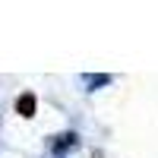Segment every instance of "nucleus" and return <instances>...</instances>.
Returning a JSON list of instances; mask_svg holds the SVG:
<instances>
[{
  "mask_svg": "<svg viewBox=\"0 0 158 158\" xmlns=\"http://www.w3.org/2000/svg\"><path fill=\"white\" fill-rule=\"evenodd\" d=\"M35 95H32V92H25V95H19V101H16V111L22 114V117H32L35 114Z\"/></svg>",
  "mask_w": 158,
  "mask_h": 158,
  "instance_id": "1",
  "label": "nucleus"
}]
</instances>
